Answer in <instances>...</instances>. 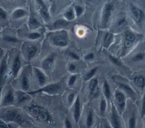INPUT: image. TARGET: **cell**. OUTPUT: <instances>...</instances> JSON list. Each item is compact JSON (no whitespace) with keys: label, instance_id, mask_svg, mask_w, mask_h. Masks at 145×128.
I'll list each match as a JSON object with an SVG mask.
<instances>
[{"label":"cell","instance_id":"1","mask_svg":"<svg viewBox=\"0 0 145 128\" xmlns=\"http://www.w3.org/2000/svg\"><path fill=\"white\" fill-rule=\"evenodd\" d=\"M0 119L7 123L14 122L18 125L23 123L25 120L18 109L10 106H4L1 109Z\"/></svg>","mask_w":145,"mask_h":128},{"label":"cell","instance_id":"2","mask_svg":"<svg viewBox=\"0 0 145 128\" xmlns=\"http://www.w3.org/2000/svg\"><path fill=\"white\" fill-rule=\"evenodd\" d=\"M27 109L32 117L40 122H48L50 121L51 117L49 112L40 106L32 104L28 106Z\"/></svg>","mask_w":145,"mask_h":128},{"label":"cell","instance_id":"3","mask_svg":"<svg viewBox=\"0 0 145 128\" xmlns=\"http://www.w3.org/2000/svg\"><path fill=\"white\" fill-rule=\"evenodd\" d=\"M50 39L53 44L57 46L63 47L68 44L67 33L64 30L53 32L51 34Z\"/></svg>","mask_w":145,"mask_h":128},{"label":"cell","instance_id":"4","mask_svg":"<svg viewBox=\"0 0 145 128\" xmlns=\"http://www.w3.org/2000/svg\"><path fill=\"white\" fill-rule=\"evenodd\" d=\"M114 6L112 3L108 2L105 5L101 14V25L105 28L108 25L113 11Z\"/></svg>","mask_w":145,"mask_h":128},{"label":"cell","instance_id":"5","mask_svg":"<svg viewBox=\"0 0 145 128\" xmlns=\"http://www.w3.org/2000/svg\"><path fill=\"white\" fill-rule=\"evenodd\" d=\"M59 88H60V86H59L58 84L53 83V84H48L46 86H44L39 89L30 91V92H27V93L30 95H35L36 93H40V92H44V93L52 95V94H55L57 93L58 91L59 90Z\"/></svg>","mask_w":145,"mask_h":128},{"label":"cell","instance_id":"6","mask_svg":"<svg viewBox=\"0 0 145 128\" xmlns=\"http://www.w3.org/2000/svg\"><path fill=\"white\" fill-rule=\"evenodd\" d=\"M7 57L8 54L6 53L0 62V88L3 86L5 77L7 71Z\"/></svg>","mask_w":145,"mask_h":128},{"label":"cell","instance_id":"7","mask_svg":"<svg viewBox=\"0 0 145 128\" xmlns=\"http://www.w3.org/2000/svg\"><path fill=\"white\" fill-rule=\"evenodd\" d=\"M115 99L120 112H122L125 109L126 104V99L124 94L121 91H117L115 92Z\"/></svg>","mask_w":145,"mask_h":128},{"label":"cell","instance_id":"8","mask_svg":"<svg viewBox=\"0 0 145 128\" xmlns=\"http://www.w3.org/2000/svg\"><path fill=\"white\" fill-rule=\"evenodd\" d=\"M15 101V96L13 92L11 90L8 91L5 94L4 97L3 98L2 102L1 103L0 106H11L13 104Z\"/></svg>","mask_w":145,"mask_h":128},{"label":"cell","instance_id":"9","mask_svg":"<svg viewBox=\"0 0 145 128\" xmlns=\"http://www.w3.org/2000/svg\"><path fill=\"white\" fill-rule=\"evenodd\" d=\"M131 14L133 19L137 23H140L143 20L144 16L143 11L135 6H131Z\"/></svg>","mask_w":145,"mask_h":128},{"label":"cell","instance_id":"10","mask_svg":"<svg viewBox=\"0 0 145 128\" xmlns=\"http://www.w3.org/2000/svg\"><path fill=\"white\" fill-rule=\"evenodd\" d=\"M33 71L36 76L37 82L40 86H44L46 82V77L43 71L37 67L33 68Z\"/></svg>","mask_w":145,"mask_h":128},{"label":"cell","instance_id":"11","mask_svg":"<svg viewBox=\"0 0 145 128\" xmlns=\"http://www.w3.org/2000/svg\"><path fill=\"white\" fill-rule=\"evenodd\" d=\"M40 6V14L41 17L45 20H49L50 19V14L47 8V7L43 1V0H36Z\"/></svg>","mask_w":145,"mask_h":128},{"label":"cell","instance_id":"12","mask_svg":"<svg viewBox=\"0 0 145 128\" xmlns=\"http://www.w3.org/2000/svg\"><path fill=\"white\" fill-rule=\"evenodd\" d=\"M20 67H21V61L20 59V56L19 54H17L13 61V63L12 65L11 72L13 77L16 78L18 76L19 72Z\"/></svg>","mask_w":145,"mask_h":128},{"label":"cell","instance_id":"13","mask_svg":"<svg viewBox=\"0 0 145 128\" xmlns=\"http://www.w3.org/2000/svg\"><path fill=\"white\" fill-rule=\"evenodd\" d=\"M80 116V103L79 96H78L74 105V118L76 123H78Z\"/></svg>","mask_w":145,"mask_h":128},{"label":"cell","instance_id":"14","mask_svg":"<svg viewBox=\"0 0 145 128\" xmlns=\"http://www.w3.org/2000/svg\"><path fill=\"white\" fill-rule=\"evenodd\" d=\"M37 52V48L34 45H28L25 51L26 58L28 60L32 59L36 54Z\"/></svg>","mask_w":145,"mask_h":128},{"label":"cell","instance_id":"15","mask_svg":"<svg viewBox=\"0 0 145 128\" xmlns=\"http://www.w3.org/2000/svg\"><path fill=\"white\" fill-rule=\"evenodd\" d=\"M111 122L113 127L119 128L121 127V122L118 117V116L116 111L114 105H112V114H111Z\"/></svg>","mask_w":145,"mask_h":128},{"label":"cell","instance_id":"16","mask_svg":"<svg viewBox=\"0 0 145 128\" xmlns=\"http://www.w3.org/2000/svg\"><path fill=\"white\" fill-rule=\"evenodd\" d=\"M89 88L90 90V94L93 97L97 95L99 92V88L98 84V80L96 79H93L91 80Z\"/></svg>","mask_w":145,"mask_h":128},{"label":"cell","instance_id":"17","mask_svg":"<svg viewBox=\"0 0 145 128\" xmlns=\"http://www.w3.org/2000/svg\"><path fill=\"white\" fill-rule=\"evenodd\" d=\"M30 95L27 93V92L25 91H18V95L16 96V100L17 103L19 104H24L27 101L29 100L31 98Z\"/></svg>","mask_w":145,"mask_h":128},{"label":"cell","instance_id":"18","mask_svg":"<svg viewBox=\"0 0 145 128\" xmlns=\"http://www.w3.org/2000/svg\"><path fill=\"white\" fill-rule=\"evenodd\" d=\"M27 15V12L25 10L22 8L15 9L11 14V18L13 19H19L24 18Z\"/></svg>","mask_w":145,"mask_h":128},{"label":"cell","instance_id":"19","mask_svg":"<svg viewBox=\"0 0 145 128\" xmlns=\"http://www.w3.org/2000/svg\"><path fill=\"white\" fill-rule=\"evenodd\" d=\"M53 63L54 57L53 56H48L42 61L41 66L44 70H48L51 69Z\"/></svg>","mask_w":145,"mask_h":128},{"label":"cell","instance_id":"20","mask_svg":"<svg viewBox=\"0 0 145 128\" xmlns=\"http://www.w3.org/2000/svg\"><path fill=\"white\" fill-rule=\"evenodd\" d=\"M41 26V24L36 18L32 16L28 20V27L30 29L35 30Z\"/></svg>","mask_w":145,"mask_h":128},{"label":"cell","instance_id":"21","mask_svg":"<svg viewBox=\"0 0 145 128\" xmlns=\"http://www.w3.org/2000/svg\"><path fill=\"white\" fill-rule=\"evenodd\" d=\"M63 17L69 22L74 20L76 17L74 9L73 8H68L63 14Z\"/></svg>","mask_w":145,"mask_h":128},{"label":"cell","instance_id":"22","mask_svg":"<svg viewBox=\"0 0 145 128\" xmlns=\"http://www.w3.org/2000/svg\"><path fill=\"white\" fill-rule=\"evenodd\" d=\"M69 23V21H67L65 19H58L53 23V27L54 29H60L67 26Z\"/></svg>","mask_w":145,"mask_h":128},{"label":"cell","instance_id":"23","mask_svg":"<svg viewBox=\"0 0 145 128\" xmlns=\"http://www.w3.org/2000/svg\"><path fill=\"white\" fill-rule=\"evenodd\" d=\"M114 39V35L111 32H106L104 36V39H103V43L104 46L106 48H108L110 44L112 42V41H113Z\"/></svg>","mask_w":145,"mask_h":128},{"label":"cell","instance_id":"24","mask_svg":"<svg viewBox=\"0 0 145 128\" xmlns=\"http://www.w3.org/2000/svg\"><path fill=\"white\" fill-rule=\"evenodd\" d=\"M21 87L23 91L27 92L29 88V80L26 75H23L21 79Z\"/></svg>","mask_w":145,"mask_h":128},{"label":"cell","instance_id":"25","mask_svg":"<svg viewBox=\"0 0 145 128\" xmlns=\"http://www.w3.org/2000/svg\"><path fill=\"white\" fill-rule=\"evenodd\" d=\"M136 86L140 88H143L145 86V78L143 76L139 75L135 77L134 79Z\"/></svg>","mask_w":145,"mask_h":128},{"label":"cell","instance_id":"26","mask_svg":"<svg viewBox=\"0 0 145 128\" xmlns=\"http://www.w3.org/2000/svg\"><path fill=\"white\" fill-rule=\"evenodd\" d=\"M118 85L121 88L123 89L128 95H130L131 97H134L135 93L129 86H128L125 83H118Z\"/></svg>","mask_w":145,"mask_h":128},{"label":"cell","instance_id":"27","mask_svg":"<svg viewBox=\"0 0 145 128\" xmlns=\"http://www.w3.org/2000/svg\"><path fill=\"white\" fill-rule=\"evenodd\" d=\"M103 91H104V93L105 97L107 99H109L111 96V92H110V86L106 80H105L104 82Z\"/></svg>","mask_w":145,"mask_h":128},{"label":"cell","instance_id":"28","mask_svg":"<svg viewBox=\"0 0 145 128\" xmlns=\"http://www.w3.org/2000/svg\"><path fill=\"white\" fill-rule=\"evenodd\" d=\"M126 24H127V22L126 19L125 18H122L118 20L116 25V27L117 29L119 30L122 29L126 25Z\"/></svg>","mask_w":145,"mask_h":128},{"label":"cell","instance_id":"29","mask_svg":"<svg viewBox=\"0 0 145 128\" xmlns=\"http://www.w3.org/2000/svg\"><path fill=\"white\" fill-rule=\"evenodd\" d=\"M125 40L134 42L136 40V36L132 32L128 31L125 35Z\"/></svg>","mask_w":145,"mask_h":128},{"label":"cell","instance_id":"30","mask_svg":"<svg viewBox=\"0 0 145 128\" xmlns=\"http://www.w3.org/2000/svg\"><path fill=\"white\" fill-rule=\"evenodd\" d=\"M93 115L91 111H89L88 113L87 119H86V125L87 127H91L93 124Z\"/></svg>","mask_w":145,"mask_h":128},{"label":"cell","instance_id":"31","mask_svg":"<svg viewBox=\"0 0 145 128\" xmlns=\"http://www.w3.org/2000/svg\"><path fill=\"white\" fill-rule=\"evenodd\" d=\"M97 67H95L93 69H92L91 70H90L84 76V80H88L89 79H90L96 72L97 70Z\"/></svg>","mask_w":145,"mask_h":128},{"label":"cell","instance_id":"32","mask_svg":"<svg viewBox=\"0 0 145 128\" xmlns=\"http://www.w3.org/2000/svg\"><path fill=\"white\" fill-rule=\"evenodd\" d=\"M41 37L40 33L37 32H32L28 34V38L31 40H36L39 39Z\"/></svg>","mask_w":145,"mask_h":128},{"label":"cell","instance_id":"33","mask_svg":"<svg viewBox=\"0 0 145 128\" xmlns=\"http://www.w3.org/2000/svg\"><path fill=\"white\" fill-rule=\"evenodd\" d=\"M74 9L75 11L76 17L80 16L83 14V12L84 11L83 8L81 6H79V5H76Z\"/></svg>","mask_w":145,"mask_h":128},{"label":"cell","instance_id":"34","mask_svg":"<svg viewBox=\"0 0 145 128\" xmlns=\"http://www.w3.org/2000/svg\"><path fill=\"white\" fill-rule=\"evenodd\" d=\"M3 40L5 41L8 42V43H16L19 42V40L16 38L11 36H6L4 37Z\"/></svg>","mask_w":145,"mask_h":128},{"label":"cell","instance_id":"35","mask_svg":"<svg viewBox=\"0 0 145 128\" xmlns=\"http://www.w3.org/2000/svg\"><path fill=\"white\" fill-rule=\"evenodd\" d=\"M106 101L104 99H102L100 101V112L101 113H104L105 110H106Z\"/></svg>","mask_w":145,"mask_h":128},{"label":"cell","instance_id":"36","mask_svg":"<svg viewBox=\"0 0 145 128\" xmlns=\"http://www.w3.org/2000/svg\"><path fill=\"white\" fill-rule=\"evenodd\" d=\"M109 58L113 64H114L116 65H117V66H121V61L117 58H116V57H115L113 56H111V55L109 56Z\"/></svg>","mask_w":145,"mask_h":128},{"label":"cell","instance_id":"37","mask_svg":"<svg viewBox=\"0 0 145 128\" xmlns=\"http://www.w3.org/2000/svg\"><path fill=\"white\" fill-rule=\"evenodd\" d=\"M144 57V54L142 53H137L133 58V59L134 61H139L142 60Z\"/></svg>","mask_w":145,"mask_h":128},{"label":"cell","instance_id":"38","mask_svg":"<svg viewBox=\"0 0 145 128\" xmlns=\"http://www.w3.org/2000/svg\"><path fill=\"white\" fill-rule=\"evenodd\" d=\"M145 116V95L142 100V104L141 107V111H140V117L143 118Z\"/></svg>","mask_w":145,"mask_h":128},{"label":"cell","instance_id":"39","mask_svg":"<svg viewBox=\"0 0 145 128\" xmlns=\"http://www.w3.org/2000/svg\"><path fill=\"white\" fill-rule=\"evenodd\" d=\"M136 120L135 117H131L129 120V127L131 128H134L135 127Z\"/></svg>","mask_w":145,"mask_h":128},{"label":"cell","instance_id":"40","mask_svg":"<svg viewBox=\"0 0 145 128\" xmlns=\"http://www.w3.org/2000/svg\"><path fill=\"white\" fill-rule=\"evenodd\" d=\"M7 18V15L6 12L0 6V19L6 20Z\"/></svg>","mask_w":145,"mask_h":128},{"label":"cell","instance_id":"41","mask_svg":"<svg viewBox=\"0 0 145 128\" xmlns=\"http://www.w3.org/2000/svg\"><path fill=\"white\" fill-rule=\"evenodd\" d=\"M76 75H72V76L69 78V82H68L69 85L70 86H72L74 84V83H75V80H76Z\"/></svg>","mask_w":145,"mask_h":128},{"label":"cell","instance_id":"42","mask_svg":"<svg viewBox=\"0 0 145 128\" xmlns=\"http://www.w3.org/2000/svg\"><path fill=\"white\" fill-rule=\"evenodd\" d=\"M133 44V42H131V41H127L126 40H125V41H124V48L125 49L130 48L132 46Z\"/></svg>","mask_w":145,"mask_h":128},{"label":"cell","instance_id":"43","mask_svg":"<svg viewBox=\"0 0 145 128\" xmlns=\"http://www.w3.org/2000/svg\"><path fill=\"white\" fill-rule=\"evenodd\" d=\"M10 127V125L3 120L0 121V128H7Z\"/></svg>","mask_w":145,"mask_h":128},{"label":"cell","instance_id":"44","mask_svg":"<svg viewBox=\"0 0 145 128\" xmlns=\"http://www.w3.org/2000/svg\"><path fill=\"white\" fill-rule=\"evenodd\" d=\"M74 96H75V94L74 93H71L69 95L68 97H67V100H68V101L70 104L72 103V101H74Z\"/></svg>","mask_w":145,"mask_h":128},{"label":"cell","instance_id":"45","mask_svg":"<svg viewBox=\"0 0 145 128\" xmlns=\"http://www.w3.org/2000/svg\"><path fill=\"white\" fill-rule=\"evenodd\" d=\"M69 55L70 57H71L72 58L75 59V60H78L79 59V57L78 56V55H77L74 52H70L69 53Z\"/></svg>","mask_w":145,"mask_h":128},{"label":"cell","instance_id":"46","mask_svg":"<svg viewBox=\"0 0 145 128\" xmlns=\"http://www.w3.org/2000/svg\"><path fill=\"white\" fill-rule=\"evenodd\" d=\"M94 54L92 53H88L87 54V55H86L85 56V59H87V60H91V59H92L94 58Z\"/></svg>","mask_w":145,"mask_h":128},{"label":"cell","instance_id":"47","mask_svg":"<svg viewBox=\"0 0 145 128\" xmlns=\"http://www.w3.org/2000/svg\"><path fill=\"white\" fill-rule=\"evenodd\" d=\"M65 127H67V128H70V127H72L70 121L67 118H66L65 121Z\"/></svg>","mask_w":145,"mask_h":128},{"label":"cell","instance_id":"48","mask_svg":"<svg viewBox=\"0 0 145 128\" xmlns=\"http://www.w3.org/2000/svg\"><path fill=\"white\" fill-rule=\"evenodd\" d=\"M75 69H76V66L74 64L71 63V64L69 65V70L70 71H71V72L74 71L75 70Z\"/></svg>","mask_w":145,"mask_h":128},{"label":"cell","instance_id":"49","mask_svg":"<svg viewBox=\"0 0 145 128\" xmlns=\"http://www.w3.org/2000/svg\"><path fill=\"white\" fill-rule=\"evenodd\" d=\"M2 88H3V87H1V88H0V104H1V92H2Z\"/></svg>","mask_w":145,"mask_h":128},{"label":"cell","instance_id":"50","mask_svg":"<svg viewBox=\"0 0 145 128\" xmlns=\"http://www.w3.org/2000/svg\"><path fill=\"white\" fill-rule=\"evenodd\" d=\"M49 2H52V0H48Z\"/></svg>","mask_w":145,"mask_h":128},{"label":"cell","instance_id":"51","mask_svg":"<svg viewBox=\"0 0 145 128\" xmlns=\"http://www.w3.org/2000/svg\"><path fill=\"white\" fill-rule=\"evenodd\" d=\"M144 127H145V125H144Z\"/></svg>","mask_w":145,"mask_h":128}]
</instances>
